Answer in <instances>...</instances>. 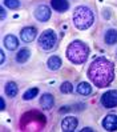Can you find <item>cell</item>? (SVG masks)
Wrapping results in <instances>:
<instances>
[{
  "mask_svg": "<svg viewBox=\"0 0 117 132\" xmlns=\"http://www.w3.org/2000/svg\"><path fill=\"white\" fill-rule=\"evenodd\" d=\"M88 77L97 88L108 87L114 79V64L105 57H97L88 68Z\"/></svg>",
  "mask_w": 117,
  "mask_h": 132,
  "instance_id": "obj_1",
  "label": "cell"
},
{
  "mask_svg": "<svg viewBox=\"0 0 117 132\" xmlns=\"http://www.w3.org/2000/svg\"><path fill=\"white\" fill-rule=\"evenodd\" d=\"M45 126V116L39 111H31L21 116L20 128L21 131H40Z\"/></svg>",
  "mask_w": 117,
  "mask_h": 132,
  "instance_id": "obj_2",
  "label": "cell"
},
{
  "mask_svg": "<svg viewBox=\"0 0 117 132\" xmlns=\"http://www.w3.org/2000/svg\"><path fill=\"white\" fill-rule=\"evenodd\" d=\"M88 56H89L88 45L80 40L72 42L67 48V57L69 61H72L75 64H83L88 59Z\"/></svg>",
  "mask_w": 117,
  "mask_h": 132,
  "instance_id": "obj_3",
  "label": "cell"
},
{
  "mask_svg": "<svg viewBox=\"0 0 117 132\" xmlns=\"http://www.w3.org/2000/svg\"><path fill=\"white\" fill-rule=\"evenodd\" d=\"M93 21H95V16H93V12L88 7H77L73 12V23L75 26L79 29H87L89 28Z\"/></svg>",
  "mask_w": 117,
  "mask_h": 132,
  "instance_id": "obj_4",
  "label": "cell"
},
{
  "mask_svg": "<svg viewBox=\"0 0 117 132\" xmlns=\"http://www.w3.org/2000/svg\"><path fill=\"white\" fill-rule=\"evenodd\" d=\"M56 43H57V36L52 29L44 31V32L40 35V37H39V45L45 51H49V50L55 48Z\"/></svg>",
  "mask_w": 117,
  "mask_h": 132,
  "instance_id": "obj_5",
  "label": "cell"
},
{
  "mask_svg": "<svg viewBox=\"0 0 117 132\" xmlns=\"http://www.w3.org/2000/svg\"><path fill=\"white\" fill-rule=\"evenodd\" d=\"M101 104L105 108H114L117 107V89L108 91L101 96Z\"/></svg>",
  "mask_w": 117,
  "mask_h": 132,
  "instance_id": "obj_6",
  "label": "cell"
},
{
  "mask_svg": "<svg viewBox=\"0 0 117 132\" xmlns=\"http://www.w3.org/2000/svg\"><path fill=\"white\" fill-rule=\"evenodd\" d=\"M35 16L39 21H47V20H49L51 18V10L48 8L47 5H39L36 7V10H35Z\"/></svg>",
  "mask_w": 117,
  "mask_h": 132,
  "instance_id": "obj_7",
  "label": "cell"
},
{
  "mask_svg": "<svg viewBox=\"0 0 117 132\" xmlns=\"http://www.w3.org/2000/svg\"><path fill=\"white\" fill-rule=\"evenodd\" d=\"M36 35H37V31L33 27H25V28H23L21 32H20L21 40L25 42V43H31L36 37Z\"/></svg>",
  "mask_w": 117,
  "mask_h": 132,
  "instance_id": "obj_8",
  "label": "cell"
},
{
  "mask_svg": "<svg viewBox=\"0 0 117 132\" xmlns=\"http://www.w3.org/2000/svg\"><path fill=\"white\" fill-rule=\"evenodd\" d=\"M76 127H77V119L75 116H67L61 123V128L64 132H72L76 129Z\"/></svg>",
  "mask_w": 117,
  "mask_h": 132,
  "instance_id": "obj_9",
  "label": "cell"
},
{
  "mask_svg": "<svg viewBox=\"0 0 117 132\" xmlns=\"http://www.w3.org/2000/svg\"><path fill=\"white\" fill-rule=\"evenodd\" d=\"M103 127L106 131H116L117 129V116L116 115H108L103 120Z\"/></svg>",
  "mask_w": 117,
  "mask_h": 132,
  "instance_id": "obj_10",
  "label": "cell"
},
{
  "mask_svg": "<svg viewBox=\"0 0 117 132\" xmlns=\"http://www.w3.org/2000/svg\"><path fill=\"white\" fill-rule=\"evenodd\" d=\"M55 104V99L51 94H44L40 97V105L43 110H51Z\"/></svg>",
  "mask_w": 117,
  "mask_h": 132,
  "instance_id": "obj_11",
  "label": "cell"
},
{
  "mask_svg": "<svg viewBox=\"0 0 117 132\" xmlns=\"http://www.w3.org/2000/svg\"><path fill=\"white\" fill-rule=\"evenodd\" d=\"M51 5L55 11H59V12H64L68 10V0H51Z\"/></svg>",
  "mask_w": 117,
  "mask_h": 132,
  "instance_id": "obj_12",
  "label": "cell"
},
{
  "mask_svg": "<svg viewBox=\"0 0 117 132\" xmlns=\"http://www.w3.org/2000/svg\"><path fill=\"white\" fill-rule=\"evenodd\" d=\"M4 45H5V48H7V50L13 51V50H16V48H17L19 40H17V39L13 35H8V36H5V39H4Z\"/></svg>",
  "mask_w": 117,
  "mask_h": 132,
  "instance_id": "obj_13",
  "label": "cell"
},
{
  "mask_svg": "<svg viewBox=\"0 0 117 132\" xmlns=\"http://www.w3.org/2000/svg\"><path fill=\"white\" fill-rule=\"evenodd\" d=\"M17 92H19V88H17V84L16 83H13V81L7 83V85H5V94H7V96L15 97V96L17 95Z\"/></svg>",
  "mask_w": 117,
  "mask_h": 132,
  "instance_id": "obj_14",
  "label": "cell"
},
{
  "mask_svg": "<svg viewBox=\"0 0 117 132\" xmlns=\"http://www.w3.org/2000/svg\"><path fill=\"white\" fill-rule=\"evenodd\" d=\"M31 56V51L28 48H23L16 53V61L17 63H25Z\"/></svg>",
  "mask_w": 117,
  "mask_h": 132,
  "instance_id": "obj_15",
  "label": "cell"
},
{
  "mask_svg": "<svg viewBox=\"0 0 117 132\" xmlns=\"http://www.w3.org/2000/svg\"><path fill=\"white\" fill-rule=\"evenodd\" d=\"M47 65H48V68L51 69V71H56V69H59L61 67V59L59 56H52V57L48 59Z\"/></svg>",
  "mask_w": 117,
  "mask_h": 132,
  "instance_id": "obj_16",
  "label": "cell"
},
{
  "mask_svg": "<svg viewBox=\"0 0 117 132\" xmlns=\"http://www.w3.org/2000/svg\"><path fill=\"white\" fill-rule=\"evenodd\" d=\"M105 43L109 45L117 43V31L116 29H109L105 34Z\"/></svg>",
  "mask_w": 117,
  "mask_h": 132,
  "instance_id": "obj_17",
  "label": "cell"
},
{
  "mask_svg": "<svg viewBox=\"0 0 117 132\" xmlns=\"http://www.w3.org/2000/svg\"><path fill=\"white\" fill-rule=\"evenodd\" d=\"M77 92H79L80 95L87 96V95H89L92 92V87L88 83H80L79 85H77Z\"/></svg>",
  "mask_w": 117,
  "mask_h": 132,
  "instance_id": "obj_18",
  "label": "cell"
},
{
  "mask_svg": "<svg viewBox=\"0 0 117 132\" xmlns=\"http://www.w3.org/2000/svg\"><path fill=\"white\" fill-rule=\"evenodd\" d=\"M37 94H39V89H37V88H31V89H28L27 92H24L23 99H24V100H32L33 97H36Z\"/></svg>",
  "mask_w": 117,
  "mask_h": 132,
  "instance_id": "obj_19",
  "label": "cell"
},
{
  "mask_svg": "<svg viewBox=\"0 0 117 132\" xmlns=\"http://www.w3.org/2000/svg\"><path fill=\"white\" fill-rule=\"evenodd\" d=\"M4 5L8 7L10 10H17L20 7V2L19 0H4Z\"/></svg>",
  "mask_w": 117,
  "mask_h": 132,
  "instance_id": "obj_20",
  "label": "cell"
},
{
  "mask_svg": "<svg viewBox=\"0 0 117 132\" xmlns=\"http://www.w3.org/2000/svg\"><path fill=\"white\" fill-rule=\"evenodd\" d=\"M60 91L63 92V94H71V92L73 91V85L69 83V81H65L60 85Z\"/></svg>",
  "mask_w": 117,
  "mask_h": 132,
  "instance_id": "obj_21",
  "label": "cell"
},
{
  "mask_svg": "<svg viewBox=\"0 0 117 132\" xmlns=\"http://www.w3.org/2000/svg\"><path fill=\"white\" fill-rule=\"evenodd\" d=\"M0 105H2V110H4L5 108V103H4V99L0 97Z\"/></svg>",
  "mask_w": 117,
  "mask_h": 132,
  "instance_id": "obj_22",
  "label": "cell"
},
{
  "mask_svg": "<svg viewBox=\"0 0 117 132\" xmlns=\"http://www.w3.org/2000/svg\"><path fill=\"white\" fill-rule=\"evenodd\" d=\"M0 12H2V19H4V18H5V11H4V8L0 10Z\"/></svg>",
  "mask_w": 117,
  "mask_h": 132,
  "instance_id": "obj_23",
  "label": "cell"
},
{
  "mask_svg": "<svg viewBox=\"0 0 117 132\" xmlns=\"http://www.w3.org/2000/svg\"><path fill=\"white\" fill-rule=\"evenodd\" d=\"M0 55H2V64L4 63V52L2 51V52H0Z\"/></svg>",
  "mask_w": 117,
  "mask_h": 132,
  "instance_id": "obj_24",
  "label": "cell"
},
{
  "mask_svg": "<svg viewBox=\"0 0 117 132\" xmlns=\"http://www.w3.org/2000/svg\"><path fill=\"white\" fill-rule=\"evenodd\" d=\"M84 131H85V132H88V131H92V128H88V127H87V128H84V129H83V132H84Z\"/></svg>",
  "mask_w": 117,
  "mask_h": 132,
  "instance_id": "obj_25",
  "label": "cell"
}]
</instances>
